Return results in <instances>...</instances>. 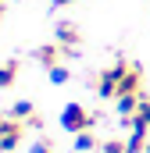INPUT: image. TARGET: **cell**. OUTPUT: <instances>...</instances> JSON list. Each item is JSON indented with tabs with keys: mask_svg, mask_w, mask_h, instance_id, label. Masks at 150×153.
<instances>
[{
	"mask_svg": "<svg viewBox=\"0 0 150 153\" xmlns=\"http://www.w3.org/2000/svg\"><path fill=\"white\" fill-rule=\"evenodd\" d=\"M61 125H64V132L79 135V132H89V128L97 125V114H89L82 103H68V107L61 111Z\"/></svg>",
	"mask_w": 150,
	"mask_h": 153,
	"instance_id": "1",
	"label": "cell"
},
{
	"mask_svg": "<svg viewBox=\"0 0 150 153\" xmlns=\"http://www.w3.org/2000/svg\"><path fill=\"white\" fill-rule=\"evenodd\" d=\"M25 121H18V117H0V153H14L22 146V139H25Z\"/></svg>",
	"mask_w": 150,
	"mask_h": 153,
	"instance_id": "2",
	"label": "cell"
},
{
	"mask_svg": "<svg viewBox=\"0 0 150 153\" xmlns=\"http://www.w3.org/2000/svg\"><path fill=\"white\" fill-rule=\"evenodd\" d=\"M125 64H129V61H118V64H111V68L100 71L97 93H100L104 100H118V85H122V75H125Z\"/></svg>",
	"mask_w": 150,
	"mask_h": 153,
	"instance_id": "3",
	"label": "cell"
},
{
	"mask_svg": "<svg viewBox=\"0 0 150 153\" xmlns=\"http://www.w3.org/2000/svg\"><path fill=\"white\" fill-rule=\"evenodd\" d=\"M118 96H143V71H140V64H125Z\"/></svg>",
	"mask_w": 150,
	"mask_h": 153,
	"instance_id": "4",
	"label": "cell"
},
{
	"mask_svg": "<svg viewBox=\"0 0 150 153\" xmlns=\"http://www.w3.org/2000/svg\"><path fill=\"white\" fill-rule=\"evenodd\" d=\"M57 43H61V50H64V53H79L82 36H79V29H75L72 22H61V25H57Z\"/></svg>",
	"mask_w": 150,
	"mask_h": 153,
	"instance_id": "5",
	"label": "cell"
},
{
	"mask_svg": "<svg viewBox=\"0 0 150 153\" xmlns=\"http://www.w3.org/2000/svg\"><path fill=\"white\" fill-rule=\"evenodd\" d=\"M61 43H50V46H39L36 50V61L39 64H46V68H57L61 64V50H57Z\"/></svg>",
	"mask_w": 150,
	"mask_h": 153,
	"instance_id": "6",
	"label": "cell"
},
{
	"mask_svg": "<svg viewBox=\"0 0 150 153\" xmlns=\"http://www.w3.org/2000/svg\"><path fill=\"white\" fill-rule=\"evenodd\" d=\"M75 150L79 153H93V150H100V143H97L93 132H79V135H75Z\"/></svg>",
	"mask_w": 150,
	"mask_h": 153,
	"instance_id": "7",
	"label": "cell"
},
{
	"mask_svg": "<svg viewBox=\"0 0 150 153\" xmlns=\"http://www.w3.org/2000/svg\"><path fill=\"white\" fill-rule=\"evenodd\" d=\"M11 117H18V121H25V125H29V121L36 117V111H32V103H29V100H18V103L11 107Z\"/></svg>",
	"mask_w": 150,
	"mask_h": 153,
	"instance_id": "8",
	"label": "cell"
},
{
	"mask_svg": "<svg viewBox=\"0 0 150 153\" xmlns=\"http://www.w3.org/2000/svg\"><path fill=\"white\" fill-rule=\"evenodd\" d=\"M14 78H18V61H7V64H0V89H7Z\"/></svg>",
	"mask_w": 150,
	"mask_h": 153,
	"instance_id": "9",
	"label": "cell"
},
{
	"mask_svg": "<svg viewBox=\"0 0 150 153\" xmlns=\"http://www.w3.org/2000/svg\"><path fill=\"white\" fill-rule=\"evenodd\" d=\"M100 153H129V143L125 139H104L100 143Z\"/></svg>",
	"mask_w": 150,
	"mask_h": 153,
	"instance_id": "10",
	"label": "cell"
},
{
	"mask_svg": "<svg viewBox=\"0 0 150 153\" xmlns=\"http://www.w3.org/2000/svg\"><path fill=\"white\" fill-rule=\"evenodd\" d=\"M50 82H57V85H64V82H68V68H64V64H57V68H50Z\"/></svg>",
	"mask_w": 150,
	"mask_h": 153,
	"instance_id": "11",
	"label": "cell"
},
{
	"mask_svg": "<svg viewBox=\"0 0 150 153\" xmlns=\"http://www.w3.org/2000/svg\"><path fill=\"white\" fill-rule=\"evenodd\" d=\"M32 153H54V143L50 139H39L36 146H32Z\"/></svg>",
	"mask_w": 150,
	"mask_h": 153,
	"instance_id": "12",
	"label": "cell"
},
{
	"mask_svg": "<svg viewBox=\"0 0 150 153\" xmlns=\"http://www.w3.org/2000/svg\"><path fill=\"white\" fill-rule=\"evenodd\" d=\"M54 4H57V7H64V4H75V0H54Z\"/></svg>",
	"mask_w": 150,
	"mask_h": 153,
	"instance_id": "13",
	"label": "cell"
},
{
	"mask_svg": "<svg viewBox=\"0 0 150 153\" xmlns=\"http://www.w3.org/2000/svg\"><path fill=\"white\" fill-rule=\"evenodd\" d=\"M0 22H4V4H0Z\"/></svg>",
	"mask_w": 150,
	"mask_h": 153,
	"instance_id": "14",
	"label": "cell"
},
{
	"mask_svg": "<svg viewBox=\"0 0 150 153\" xmlns=\"http://www.w3.org/2000/svg\"><path fill=\"white\" fill-rule=\"evenodd\" d=\"M0 4H4V0H0Z\"/></svg>",
	"mask_w": 150,
	"mask_h": 153,
	"instance_id": "15",
	"label": "cell"
}]
</instances>
